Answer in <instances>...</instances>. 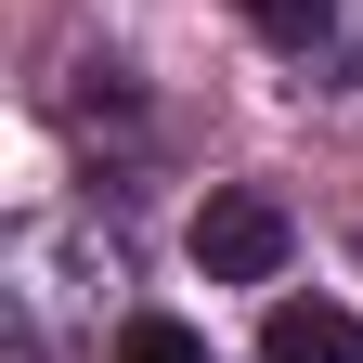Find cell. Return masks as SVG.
I'll list each match as a JSON object with an SVG mask.
<instances>
[{
	"instance_id": "cell-1",
	"label": "cell",
	"mask_w": 363,
	"mask_h": 363,
	"mask_svg": "<svg viewBox=\"0 0 363 363\" xmlns=\"http://www.w3.org/2000/svg\"><path fill=\"white\" fill-rule=\"evenodd\" d=\"M195 272H208V286H272V272H286V208H272L259 182L208 195L195 208Z\"/></svg>"
},
{
	"instance_id": "cell-2",
	"label": "cell",
	"mask_w": 363,
	"mask_h": 363,
	"mask_svg": "<svg viewBox=\"0 0 363 363\" xmlns=\"http://www.w3.org/2000/svg\"><path fill=\"white\" fill-rule=\"evenodd\" d=\"M259 363H363V325L337 298H272L259 311Z\"/></svg>"
},
{
	"instance_id": "cell-3",
	"label": "cell",
	"mask_w": 363,
	"mask_h": 363,
	"mask_svg": "<svg viewBox=\"0 0 363 363\" xmlns=\"http://www.w3.org/2000/svg\"><path fill=\"white\" fill-rule=\"evenodd\" d=\"M247 26L272 39V52H311V39L337 26V0H247Z\"/></svg>"
},
{
	"instance_id": "cell-4",
	"label": "cell",
	"mask_w": 363,
	"mask_h": 363,
	"mask_svg": "<svg viewBox=\"0 0 363 363\" xmlns=\"http://www.w3.org/2000/svg\"><path fill=\"white\" fill-rule=\"evenodd\" d=\"M117 363H208V337H195V325H169V311H143V325L117 337Z\"/></svg>"
}]
</instances>
